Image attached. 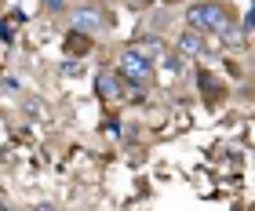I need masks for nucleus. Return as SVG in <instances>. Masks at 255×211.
Wrapping results in <instances>:
<instances>
[{"label": "nucleus", "mask_w": 255, "mask_h": 211, "mask_svg": "<svg viewBox=\"0 0 255 211\" xmlns=\"http://www.w3.org/2000/svg\"><path fill=\"white\" fill-rule=\"evenodd\" d=\"M44 4H48V7H55V11H59V7H62V0H44Z\"/></svg>", "instance_id": "obj_9"}, {"label": "nucleus", "mask_w": 255, "mask_h": 211, "mask_svg": "<svg viewBox=\"0 0 255 211\" xmlns=\"http://www.w3.org/2000/svg\"><path fill=\"white\" fill-rule=\"evenodd\" d=\"M99 95L102 99H117L121 95V80L113 73H99Z\"/></svg>", "instance_id": "obj_5"}, {"label": "nucleus", "mask_w": 255, "mask_h": 211, "mask_svg": "<svg viewBox=\"0 0 255 211\" xmlns=\"http://www.w3.org/2000/svg\"><path fill=\"white\" fill-rule=\"evenodd\" d=\"M219 33H223V40H226V44H237V40H241V33H237V29H219Z\"/></svg>", "instance_id": "obj_7"}, {"label": "nucleus", "mask_w": 255, "mask_h": 211, "mask_svg": "<svg viewBox=\"0 0 255 211\" xmlns=\"http://www.w3.org/2000/svg\"><path fill=\"white\" fill-rule=\"evenodd\" d=\"M121 69H124V77H131V84H146L149 80V55H142V51H124V58H121Z\"/></svg>", "instance_id": "obj_2"}, {"label": "nucleus", "mask_w": 255, "mask_h": 211, "mask_svg": "<svg viewBox=\"0 0 255 211\" xmlns=\"http://www.w3.org/2000/svg\"><path fill=\"white\" fill-rule=\"evenodd\" d=\"M186 22L201 33V29H226V7L219 4H201V7H190Z\"/></svg>", "instance_id": "obj_1"}, {"label": "nucleus", "mask_w": 255, "mask_h": 211, "mask_svg": "<svg viewBox=\"0 0 255 211\" xmlns=\"http://www.w3.org/2000/svg\"><path fill=\"white\" fill-rule=\"evenodd\" d=\"M73 26L80 33H99L102 29V15L95 7H80V11H73Z\"/></svg>", "instance_id": "obj_3"}, {"label": "nucleus", "mask_w": 255, "mask_h": 211, "mask_svg": "<svg viewBox=\"0 0 255 211\" xmlns=\"http://www.w3.org/2000/svg\"><path fill=\"white\" fill-rule=\"evenodd\" d=\"M26 113H29V116H44V102L29 99V102H26Z\"/></svg>", "instance_id": "obj_6"}, {"label": "nucleus", "mask_w": 255, "mask_h": 211, "mask_svg": "<svg viewBox=\"0 0 255 211\" xmlns=\"http://www.w3.org/2000/svg\"><path fill=\"white\" fill-rule=\"evenodd\" d=\"M252 29H255V7L248 11V18H245V33H252Z\"/></svg>", "instance_id": "obj_8"}, {"label": "nucleus", "mask_w": 255, "mask_h": 211, "mask_svg": "<svg viewBox=\"0 0 255 211\" xmlns=\"http://www.w3.org/2000/svg\"><path fill=\"white\" fill-rule=\"evenodd\" d=\"M179 51L182 55H204V40L197 37V29H190V33H182V40H179Z\"/></svg>", "instance_id": "obj_4"}]
</instances>
